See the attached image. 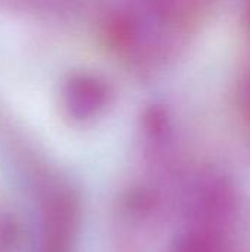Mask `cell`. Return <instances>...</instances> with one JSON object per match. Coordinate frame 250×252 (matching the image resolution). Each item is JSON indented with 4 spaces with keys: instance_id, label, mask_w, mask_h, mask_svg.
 Segmentation results:
<instances>
[{
    "instance_id": "1",
    "label": "cell",
    "mask_w": 250,
    "mask_h": 252,
    "mask_svg": "<svg viewBox=\"0 0 250 252\" xmlns=\"http://www.w3.org/2000/svg\"><path fill=\"white\" fill-rule=\"evenodd\" d=\"M172 252H221L218 238L205 230L186 235L174 248Z\"/></svg>"
}]
</instances>
